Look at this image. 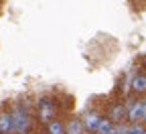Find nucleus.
I'll list each match as a JSON object with an SVG mask.
<instances>
[{
	"label": "nucleus",
	"mask_w": 146,
	"mask_h": 134,
	"mask_svg": "<svg viewBox=\"0 0 146 134\" xmlns=\"http://www.w3.org/2000/svg\"><path fill=\"white\" fill-rule=\"evenodd\" d=\"M112 118H114V120H122V118H124V108L116 106V108L112 110Z\"/></svg>",
	"instance_id": "obj_10"
},
{
	"label": "nucleus",
	"mask_w": 146,
	"mask_h": 134,
	"mask_svg": "<svg viewBox=\"0 0 146 134\" xmlns=\"http://www.w3.org/2000/svg\"><path fill=\"white\" fill-rule=\"evenodd\" d=\"M98 124H100V116H98V114H89V116L85 118V122H83V126L87 130H94V132H96Z\"/></svg>",
	"instance_id": "obj_5"
},
{
	"label": "nucleus",
	"mask_w": 146,
	"mask_h": 134,
	"mask_svg": "<svg viewBox=\"0 0 146 134\" xmlns=\"http://www.w3.org/2000/svg\"><path fill=\"white\" fill-rule=\"evenodd\" d=\"M10 120H12V132H18V134H25L27 130H29V116L23 112V110H18V112H14L12 116H10Z\"/></svg>",
	"instance_id": "obj_1"
},
{
	"label": "nucleus",
	"mask_w": 146,
	"mask_h": 134,
	"mask_svg": "<svg viewBox=\"0 0 146 134\" xmlns=\"http://www.w3.org/2000/svg\"><path fill=\"white\" fill-rule=\"evenodd\" d=\"M142 120H146V104H144V118Z\"/></svg>",
	"instance_id": "obj_11"
},
{
	"label": "nucleus",
	"mask_w": 146,
	"mask_h": 134,
	"mask_svg": "<svg viewBox=\"0 0 146 134\" xmlns=\"http://www.w3.org/2000/svg\"><path fill=\"white\" fill-rule=\"evenodd\" d=\"M132 87L136 91H146V75H138V77H134Z\"/></svg>",
	"instance_id": "obj_7"
},
{
	"label": "nucleus",
	"mask_w": 146,
	"mask_h": 134,
	"mask_svg": "<svg viewBox=\"0 0 146 134\" xmlns=\"http://www.w3.org/2000/svg\"><path fill=\"white\" fill-rule=\"evenodd\" d=\"M49 134H65V126L59 122H51L49 124Z\"/></svg>",
	"instance_id": "obj_9"
},
{
	"label": "nucleus",
	"mask_w": 146,
	"mask_h": 134,
	"mask_svg": "<svg viewBox=\"0 0 146 134\" xmlns=\"http://www.w3.org/2000/svg\"><path fill=\"white\" fill-rule=\"evenodd\" d=\"M128 118L132 122H138L144 118V104H134L130 110H128Z\"/></svg>",
	"instance_id": "obj_2"
},
{
	"label": "nucleus",
	"mask_w": 146,
	"mask_h": 134,
	"mask_svg": "<svg viewBox=\"0 0 146 134\" xmlns=\"http://www.w3.org/2000/svg\"><path fill=\"white\" fill-rule=\"evenodd\" d=\"M53 116H55V106L49 100H43L41 102V118L43 120H51Z\"/></svg>",
	"instance_id": "obj_3"
},
{
	"label": "nucleus",
	"mask_w": 146,
	"mask_h": 134,
	"mask_svg": "<svg viewBox=\"0 0 146 134\" xmlns=\"http://www.w3.org/2000/svg\"><path fill=\"white\" fill-rule=\"evenodd\" d=\"M110 130H112V122L110 120H100V124L96 128V134H108Z\"/></svg>",
	"instance_id": "obj_8"
},
{
	"label": "nucleus",
	"mask_w": 146,
	"mask_h": 134,
	"mask_svg": "<svg viewBox=\"0 0 146 134\" xmlns=\"http://www.w3.org/2000/svg\"><path fill=\"white\" fill-rule=\"evenodd\" d=\"M83 122H79V120H73L69 126H67V134H81L83 132Z\"/></svg>",
	"instance_id": "obj_6"
},
{
	"label": "nucleus",
	"mask_w": 146,
	"mask_h": 134,
	"mask_svg": "<svg viewBox=\"0 0 146 134\" xmlns=\"http://www.w3.org/2000/svg\"><path fill=\"white\" fill-rule=\"evenodd\" d=\"M8 132H12V120L8 114H2L0 116V134H8Z\"/></svg>",
	"instance_id": "obj_4"
}]
</instances>
